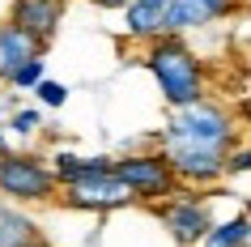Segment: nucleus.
Returning a JSON list of instances; mask_svg holds the SVG:
<instances>
[{
    "instance_id": "nucleus-13",
    "label": "nucleus",
    "mask_w": 251,
    "mask_h": 247,
    "mask_svg": "<svg viewBox=\"0 0 251 247\" xmlns=\"http://www.w3.org/2000/svg\"><path fill=\"white\" fill-rule=\"evenodd\" d=\"M200 243H204V247H247V243H251V221H247V213H234V218L222 221V226H209Z\"/></svg>"
},
{
    "instance_id": "nucleus-18",
    "label": "nucleus",
    "mask_w": 251,
    "mask_h": 247,
    "mask_svg": "<svg viewBox=\"0 0 251 247\" xmlns=\"http://www.w3.org/2000/svg\"><path fill=\"white\" fill-rule=\"evenodd\" d=\"M90 4H98V9H124L128 0H90Z\"/></svg>"
},
{
    "instance_id": "nucleus-2",
    "label": "nucleus",
    "mask_w": 251,
    "mask_h": 247,
    "mask_svg": "<svg viewBox=\"0 0 251 247\" xmlns=\"http://www.w3.org/2000/svg\"><path fill=\"white\" fill-rule=\"evenodd\" d=\"M234 119L226 107H213V103H187V107H175V119L166 137L171 141H187V145H204V149H230L234 145Z\"/></svg>"
},
{
    "instance_id": "nucleus-4",
    "label": "nucleus",
    "mask_w": 251,
    "mask_h": 247,
    "mask_svg": "<svg viewBox=\"0 0 251 247\" xmlns=\"http://www.w3.org/2000/svg\"><path fill=\"white\" fill-rule=\"evenodd\" d=\"M111 175H115L136 200H162L179 188L171 162L162 154H128V158H111Z\"/></svg>"
},
{
    "instance_id": "nucleus-10",
    "label": "nucleus",
    "mask_w": 251,
    "mask_h": 247,
    "mask_svg": "<svg viewBox=\"0 0 251 247\" xmlns=\"http://www.w3.org/2000/svg\"><path fill=\"white\" fill-rule=\"evenodd\" d=\"M39 52H43L39 39H30L26 30H17L13 22H4L0 26V81H9L30 55H39Z\"/></svg>"
},
{
    "instance_id": "nucleus-16",
    "label": "nucleus",
    "mask_w": 251,
    "mask_h": 247,
    "mask_svg": "<svg viewBox=\"0 0 251 247\" xmlns=\"http://www.w3.org/2000/svg\"><path fill=\"white\" fill-rule=\"evenodd\" d=\"M39 124H43V115L39 111H13V124H9V128L17 132V137H34V132H39Z\"/></svg>"
},
{
    "instance_id": "nucleus-9",
    "label": "nucleus",
    "mask_w": 251,
    "mask_h": 247,
    "mask_svg": "<svg viewBox=\"0 0 251 247\" xmlns=\"http://www.w3.org/2000/svg\"><path fill=\"white\" fill-rule=\"evenodd\" d=\"M60 17H64V0H13L9 22L26 30L30 39H39V47H47L60 30Z\"/></svg>"
},
{
    "instance_id": "nucleus-14",
    "label": "nucleus",
    "mask_w": 251,
    "mask_h": 247,
    "mask_svg": "<svg viewBox=\"0 0 251 247\" xmlns=\"http://www.w3.org/2000/svg\"><path fill=\"white\" fill-rule=\"evenodd\" d=\"M43 64H47V60H43V52H39V55H30L26 64H22L13 77H9V85H17V90H34V85L43 81Z\"/></svg>"
},
{
    "instance_id": "nucleus-3",
    "label": "nucleus",
    "mask_w": 251,
    "mask_h": 247,
    "mask_svg": "<svg viewBox=\"0 0 251 247\" xmlns=\"http://www.w3.org/2000/svg\"><path fill=\"white\" fill-rule=\"evenodd\" d=\"M60 183H55L51 166L34 154H0V196H13L22 205H47L55 200Z\"/></svg>"
},
{
    "instance_id": "nucleus-8",
    "label": "nucleus",
    "mask_w": 251,
    "mask_h": 247,
    "mask_svg": "<svg viewBox=\"0 0 251 247\" xmlns=\"http://www.w3.org/2000/svg\"><path fill=\"white\" fill-rule=\"evenodd\" d=\"M238 0H166V13H162V34H183V30H200L217 22V17H230Z\"/></svg>"
},
{
    "instance_id": "nucleus-17",
    "label": "nucleus",
    "mask_w": 251,
    "mask_h": 247,
    "mask_svg": "<svg viewBox=\"0 0 251 247\" xmlns=\"http://www.w3.org/2000/svg\"><path fill=\"white\" fill-rule=\"evenodd\" d=\"M247 166H251V154L247 149H226V175H247Z\"/></svg>"
},
{
    "instance_id": "nucleus-11",
    "label": "nucleus",
    "mask_w": 251,
    "mask_h": 247,
    "mask_svg": "<svg viewBox=\"0 0 251 247\" xmlns=\"http://www.w3.org/2000/svg\"><path fill=\"white\" fill-rule=\"evenodd\" d=\"M0 247H47L39 221L13 205H0Z\"/></svg>"
},
{
    "instance_id": "nucleus-12",
    "label": "nucleus",
    "mask_w": 251,
    "mask_h": 247,
    "mask_svg": "<svg viewBox=\"0 0 251 247\" xmlns=\"http://www.w3.org/2000/svg\"><path fill=\"white\" fill-rule=\"evenodd\" d=\"M124 30L128 39H158L162 34V13H166V0H128L124 4Z\"/></svg>"
},
{
    "instance_id": "nucleus-15",
    "label": "nucleus",
    "mask_w": 251,
    "mask_h": 247,
    "mask_svg": "<svg viewBox=\"0 0 251 247\" xmlns=\"http://www.w3.org/2000/svg\"><path fill=\"white\" fill-rule=\"evenodd\" d=\"M34 94H39L47 107H64V103H68V85H60V81H47V77L34 85Z\"/></svg>"
},
{
    "instance_id": "nucleus-7",
    "label": "nucleus",
    "mask_w": 251,
    "mask_h": 247,
    "mask_svg": "<svg viewBox=\"0 0 251 247\" xmlns=\"http://www.w3.org/2000/svg\"><path fill=\"white\" fill-rule=\"evenodd\" d=\"M64 205L68 209H90V213H111V209L136 205V196L128 192L111 170H98V175L64 183Z\"/></svg>"
},
{
    "instance_id": "nucleus-5",
    "label": "nucleus",
    "mask_w": 251,
    "mask_h": 247,
    "mask_svg": "<svg viewBox=\"0 0 251 247\" xmlns=\"http://www.w3.org/2000/svg\"><path fill=\"white\" fill-rule=\"evenodd\" d=\"M162 158L171 162V170H175L179 183L209 188V183L226 179V149H204V145H187V141L162 137Z\"/></svg>"
},
{
    "instance_id": "nucleus-1",
    "label": "nucleus",
    "mask_w": 251,
    "mask_h": 247,
    "mask_svg": "<svg viewBox=\"0 0 251 247\" xmlns=\"http://www.w3.org/2000/svg\"><path fill=\"white\" fill-rule=\"evenodd\" d=\"M145 64H149V73L158 77L166 107H187V103H200V98H204V68H200V60L183 47L179 34H158V39H149Z\"/></svg>"
},
{
    "instance_id": "nucleus-6",
    "label": "nucleus",
    "mask_w": 251,
    "mask_h": 247,
    "mask_svg": "<svg viewBox=\"0 0 251 247\" xmlns=\"http://www.w3.org/2000/svg\"><path fill=\"white\" fill-rule=\"evenodd\" d=\"M153 213H158V221L171 230V239L179 247H196L204 239V230L213 226L209 205L196 200V196H187L183 188H175L171 196H162V205H153Z\"/></svg>"
}]
</instances>
